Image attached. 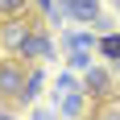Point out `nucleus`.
<instances>
[{
	"mask_svg": "<svg viewBox=\"0 0 120 120\" xmlns=\"http://www.w3.org/2000/svg\"><path fill=\"white\" fill-rule=\"evenodd\" d=\"M37 25H33V17L25 12V17H8V21H0V46L8 50V58H17L21 54V46L29 41V33H33Z\"/></svg>",
	"mask_w": 120,
	"mask_h": 120,
	"instance_id": "nucleus-1",
	"label": "nucleus"
},
{
	"mask_svg": "<svg viewBox=\"0 0 120 120\" xmlns=\"http://www.w3.org/2000/svg\"><path fill=\"white\" fill-rule=\"evenodd\" d=\"M25 75H29V66H25V62H17V58H0V104H8V99L21 95Z\"/></svg>",
	"mask_w": 120,
	"mask_h": 120,
	"instance_id": "nucleus-2",
	"label": "nucleus"
},
{
	"mask_svg": "<svg viewBox=\"0 0 120 120\" xmlns=\"http://www.w3.org/2000/svg\"><path fill=\"white\" fill-rule=\"evenodd\" d=\"M112 66H87V75H83V91H87V99H95V104H108L112 99Z\"/></svg>",
	"mask_w": 120,
	"mask_h": 120,
	"instance_id": "nucleus-3",
	"label": "nucleus"
},
{
	"mask_svg": "<svg viewBox=\"0 0 120 120\" xmlns=\"http://www.w3.org/2000/svg\"><path fill=\"white\" fill-rule=\"evenodd\" d=\"M50 54H54V41H50V33L33 29V33H29V41L21 46V54H17V62H25V66H29V62H37V58H50Z\"/></svg>",
	"mask_w": 120,
	"mask_h": 120,
	"instance_id": "nucleus-4",
	"label": "nucleus"
},
{
	"mask_svg": "<svg viewBox=\"0 0 120 120\" xmlns=\"http://www.w3.org/2000/svg\"><path fill=\"white\" fill-rule=\"evenodd\" d=\"M41 87H46V71H41V66H29V75H25V87H21V95H17V104H33V99L41 95Z\"/></svg>",
	"mask_w": 120,
	"mask_h": 120,
	"instance_id": "nucleus-5",
	"label": "nucleus"
},
{
	"mask_svg": "<svg viewBox=\"0 0 120 120\" xmlns=\"http://www.w3.org/2000/svg\"><path fill=\"white\" fill-rule=\"evenodd\" d=\"M62 116H66V120H83V116H87V91L62 95Z\"/></svg>",
	"mask_w": 120,
	"mask_h": 120,
	"instance_id": "nucleus-6",
	"label": "nucleus"
},
{
	"mask_svg": "<svg viewBox=\"0 0 120 120\" xmlns=\"http://www.w3.org/2000/svg\"><path fill=\"white\" fill-rule=\"evenodd\" d=\"M71 12L79 21H95L99 17V0H71Z\"/></svg>",
	"mask_w": 120,
	"mask_h": 120,
	"instance_id": "nucleus-7",
	"label": "nucleus"
},
{
	"mask_svg": "<svg viewBox=\"0 0 120 120\" xmlns=\"http://www.w3.org/2000/svg\"><path fill=\"white\" fill-rule=\"evenodd\" d=\"M95 46H99V54H104L108 62H116V58H120V33H104Z\"/></svg>",
	"mask_w": 120,
	"mask_h": 120,
	"instance_id": "nucleus-8",
	"label": "nucleus"
},
{
	"mask_svg": "<svg viewBox=\"0 0 120 120\" xmlns=\"http://www.w3.org/2000/svg\"><path fill=\"white\" fill-rule=\"evenodd\" d=\"M8 17H25V0H0V21Z\"/></svg>",
	"mask_w": 120,
	"mask_h": 120,
	"instance_id": "nucleus-9",
	"label": "nucleus"
},
{
	"mask_svg": "<svg viewBox=\"0 0 120 120\" xmlns=\"http://www.w3.org/2000/svg\"><path fill=\"white\" fill-rule=\"evenodd\" d=\"M66 46H71V54H75V50L95 46V37H91V33H79V29H75V33H66Z\"/></svg>",
	"mask_w": 120,
	"mask_h": 120,
	"instance_id": "nucleus-10",
	"label": "nucleus"
},
{
	"mask_svg": "<svg viewBox=\"0 0 120 120\" xmlns=\"http://www.w3.org/2000/svg\"><path fill=\"white\" fill-rule=\"evenodd\" d=\"M75 91V75L66 71V75H58V95H71ZM79 91H83V87H79Z\"/></svg>",
	"mask_w": 120,
	"mask_h": 120,
	"instance_id": "nucleus-11",
	"label": "nucleus"
},
{
	"mask_svg": "<svg viewBox=\"0 0 120 120\" xmlns=\"http://www.w3.org/2000/svg\"><path fill=\"white\" fill-rule=\"evenodd\" d=\"M71 66H79V71H83V66H87V50H75V54H71Z\"/></svg>",
	"mask_w": 120,
	"mask_h": 120,
	"instance_id": "nucleus-12",
	"label": "nucleus"
},
{
	"mask_svg": "<svg viewBox=\"0 0 120 120\" xmlns=\"http://www.w3.org/2000/svg\"><path fill=\"white\" fill-rule=\"evenodd\" d=\"M95 33L104 37V33H112V21H104V17H95Z\"/></svg>",
	"mask_w": 120,
	"mask_h": 120,
	"instance_id": "nucleus-13",
	"label": "nucleus"
},
{
	"mask_svg": "<svg viewBox=\"0 0 120 120\" xmlns=\"http://www.w3.org/2000/svg\"><path fill=\"white\" fill-rule=\"evenodd\" d=\"M33 4H37V8H41V12H50V17H54V8H58L54 0H33Z\"/></svg>",
	"mask_w": 120,
	"mask_h": 120,
	"instance_id": "nucleus-14",
	"label": "nucleus"
},
{
	"mask_svg": "<svg viewBox=\"0 0 120 120\" xmlns=\"http://www.w3.org/2000/svg\"><path fill=\"white\" fill-rule=\"evenodd\" d=\"M33 120H54V112H46V108H37V112H33Z\"/></svg>",
	"mask_w": 120,
	"mask_h": 120,
	"instance_id": "nucleus-15",
	"label": "nucleus"
},
{
	"mask_svg": "<svg viewBox=\"0 0 120 120\" xmlns=\"http://www.w3.org/2000/svg\"><path fill=\"white\" fill-rule=\"evenodd\" d=\"M112 75H120V58H116V62H112Z\"/></svg>",
	"mask_w": 120,
	"mask_h": 120,
	"instance_id": "nucleus-16",
	"label": "nucleus"
},
{
	"mask_svg": "<svg viewBox=\"0 0 120 120\" xmlns=\"http://www.w3.org/2000/svg\"><path fill=\"white\" fill-rule=\"evenodd\" d=\"M0 120H12V116H8V112H4V108H0Z\"/></svg>",
	"mask_w": 120,
	"mask_h": 120,
	"instance_id": "nucleus-17",
	"label": "nucleus"
},
{
	"mask_svg": "<svg viewBox=\"0 0 120 120\" xmlns=\"http://www.w3.org/2000/svg\"><path fill=\"white\" fill-rule=\"evenodd\" d=\"M116 8H120V0H116Z\"/></svg>",
	"mask_w": 120,
	"mask_h": 120,
	"instance_id": "nucleus-18",
	"label": "nucleus"
},
{
	"mask_svg": "<svg viewBox=\"0 0 120 120\" xmlns=\"http://www.w3.org/2000/svg\"><path fill=\"white\" fill-rule=\"evenodd\" d=\"M116 120H120V116H116Z\"/></svg>",
	"mask_w": 120,
	"mask_h": 120,
	"instance_id": "nucleus-19",
	"label": "nucleus"
}]
</instances>
